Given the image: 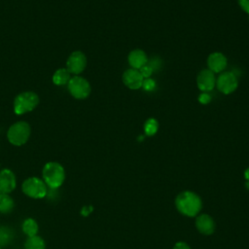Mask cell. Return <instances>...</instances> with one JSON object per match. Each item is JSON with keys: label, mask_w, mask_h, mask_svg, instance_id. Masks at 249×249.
<instances>
[{"label": "cell", "mask_w": 249, "mask_h": 249, "mask_svg": "<svg viewBox=\"0 0 249 249\" xmlns=\"http://www.w3.org/2000/svg\"><path fill=\"white\" fill-rule=\"evenodd\" d=\"M227 58L221 53H212L207 58L208 68L213 73L222 72L227 67Z\"/></svg>", "instance_id": "12"}, {"label": "cell", "mask_w": 249, "mask_h": 249, "mask_svg": "<svg viewBox=\"0 0 249 249\" xmlns=\"http://www.w3.org/2000/svg\"><path fill=\"white\" fill-rule=\"evenodd\" d=\"M196 85L197 88L204 92H208L212 90L216 85L215 75L209 69L201 70L196 78Z\"/></svg>", "instance_id": "9"}, {"label": "cell", "mask_w": 249, "mask_h": 249, "mask_svg": "<svg viewBox=\"0 0 249 249\" xmlns=\"http://www.w3.org/2000/svg\"><path fill=\"white\" fill-rule=\"evenodd\" d=\"M216 86L218 89L224 94H230L233 92L238 86L237 78L231 72H224L218 77Z\"/></svg>", "instance_id": "7"}, {"label": "cell", "mask_w": 249, "mask_h": 249, "mask_svg": "<svg viewBox=\"0 0 249 249\" xmlns=\"http://www.w3.org/2000/svg\"><path fill=\"white\" fill-rule=\"evenodd\" d=\"M22 231L23 232L29 236H34L38 232V224L35 220L28 218L22 224Z\"/></svg>", "instance_id": "17"}, {"label": "cell", "mask_w": 249, "mask_h": 249, "mask_svg": "<svg viewBox=\"0 0 249 249\" xmlns=\"http://www.w3.org/2000/svg\"><path fill=\"white\" fill-rule=\"evenodd\" d=\"M159 128V123L156 119L150 118L144 124V131L147 136H153L157 133Z\"/></svg>", "instance_id": "19"}, {"label": "cell", "mask_w": 249, "mask_h": 249, "mask_svg": "<svg viewBox=\"0 0 249 249\" xmlns=\"http://www.w3.org/2000/svg\"><path fill=\"white\" fill-rule=\"evenodd\" d=\"M92 207H84L82 210V214L83 215H88L89 212H91Z\"/></svg>", "instance_id": "27"}, {"label": "cell", "mask_w": 249, "mask_h": 249, "mask_svg": "<svg viewBox=\"0 0 249 249\" xmlns=\"http://www.w3.org/2000/svg\"><path fill=\"white\" fill-rule=\"evenodd\" d=\"M70 79V72L67 68H59L53 75V83L56 86L67 85Z\"/></svg>", "instance_id": "15"}, {"label": "cell", "mask_w": 249, "mask_h": 249, "mask_svg": "<svg viewBox=\"0 0 249 249\" xmlns=\"http://www.w3.org/2000/svg\"><path fill=\"white\" fill-rule=\"evenodd\" d=\"M147 63L152 67L153 71L159 70V69L160 68V66H161V61H160V58H157V57L153 58L151 61H149V60H148V62H147Z\"/></svg>", "instance_id": "23"}, {"label": "cell", "mask_w": 249, "mask_h": 249, "mask_svg": "<svg viewBox=\"0 0 249 249\" xmlns=\"http://www.w3.org/2000/svg\"><path fill=\"white\" fill-rule=\"evenodd\" d=\"M22 191L27 196L32 198H42L47 196L48 188L43 180L37 177H30L23 182Z\"/></svg>", "instance_id": "5"}, {"label": "cell", "mask_w": 249, "mask_h": 249, "mask_svg": "<svg viewBox=\"0 0 249 249\" xmlns=\"http://www.w3.org/2000/svg\"><path fill=\"white\" fill-rule=\"evenodd\" d=\"M127 60L131 68L139 70L142 66H144L148 62V57H147V54L144 53V51L140 49H136L129 53Z\"/></svg>", "instance_id": "13"}, {"label": "cell", "mask_w": 249, "mask_h": 249, "mask_svg": "<svg viewBox=\"0 0 249 249\" xmlns=\"http://www.w3.org/2000/svg\"><path fill=\"white\" fill-rule=\"evenodd\" d=\"M66 66L67 70L72 74L77 75L82 73L87 66V57L85 53L80 51L73 52L66 61Z\"/></svg>", "instance_id": "8"}, {"label": "cell", "mask_w": 249, "mask_h": 249, "mask_svg": "<svg viewBox=\"0 0 249 249\" xmlns=\"http://www.w3.org/2000/svg\"><path fill=\"white\" fill-rule=\"evenodd\" d=\"M39 103V97L35 92L23 91L16 96L14 100V112L22 115L34 110Z\"/></svg>", "instance_id": "3"}, {"label": "cell", "mask_w": 249, "mask_h": 249, "mask_svg": "<svg viewBox=\"0 0 249 249\" xmlns=\"http://www.w3.org/2000/svg\"><path fill=\"white\" fill-rule=\"evenodd\" d=\"M238 4L244 12L249 14V0H238Z\"/></svg>", "instance_id": "25"}, {"label": "cell", "mask_w": 249, "mask_h": 249, "mask_svg": "<svg viewBox=\"0 0 249 249\" xmlns=\"http://www.w3.org/2000/svg\"><path fill=\"white\" fill-rule=\"evenodd\" d=\"M43 178L48 187L52 189H57L64 182V168L58 162L50 161L46 163L43 168Z\"/></svg>", "instance_id": "2"}, {"label": "cell", "mask_w": 249, "mask_h": 249, "mask_svg": "<svg viewBox=\"0 0 249 249\" xmlns=\"http://www.w3.org/2000/svg\"><path fill=\"white\" fill-rule=\"evenodd\" d=\"M244 175H245V178H246V180L249 182V168H247V169L245 170V173H244Z\"/></svg>", "instance_id": "28"}, {"label": "cell", "mask_w": 249, "mask_h": 249, "mask_svg": "<svg viewBox=\"0 0 249 249\" xmlns=\"http://www.w3.org/2000/svg\"><path fill=\"white\" fill-rule=\"evenodd\" d=\"M13 240V231L7 227L0 229V246H6Z\"/></svg>", "instance_id": "20"}, {"label": "cell", "mask_w": 249, "mask_h": 249, "mask_svg": "<svg viewBox=\"0 0 249 249\" xmlns=\"http://www.w3.org/2000/svg\"><path fill=\"white\" fill-rule=\"evenodd\" d=\"M142 88L147 90V91H151L153 89H156V81L153 80V79H150V78H147L143 81V84H142Z\"/></svg>", "instance_id": "21"}, {"label": "cell", "mask_w": 249, "mask_h": 249, "mask_svg": "<svg viewBox=\"0 0 249 249\" xmlns=\"http://www.w3.org/2000/svg\"><path fill=\"white\" fill-rule=\"evenodd\" d=\"M67 89L70 94L76 99H85L90 93L89 83L80 76L72 77L67 84Z\"/></svg>", "instance_id": "6"}, {"label": "cell", "mask_w": 249, "mask_h": 249, "mask_svg": "<svg viewBox=\"0 0 249 249\" xmlns=\"http://www.w3.org/2000/svg\"><path fill=\"white\" fill-rule=\"evenodd\" d=\"M14 208V200L8 194L0 193V212L9 213Z\"/></svg>", "instance_id": "16"}, {"label": "cell", "mask_w": 249, "mask_h": 249, "mask_svg": "<svg viewBox=\"0 0 249 249\" xmlns=\"http://www.w3.org/2000/svg\"><path fill=\"white\" fill-rule=\"evenodd\" d=\"M139 72L141 73V75H142V77H143L144 79H147V78H150V76L152 75L153 69H152V67H151L148 63H146L144 66H142V67L139 69Z\"/></svg>", "instance_id": "22"}, {"label": "cell", "mask_w": 249, "mask_h": 249, "mask_svg": "<svg viewBox=\"0 0 249 249\" xmlns=\"http://www.w3.org/2000/svg\"><path fill=\"white\" fill-rule=\"evenodd\" d=\"M25 249H45V241L38 235L29 236L24 244Z\"/></svg>", "instance_id": "18"}, {"label": "cell", "mask_w": 249, "mask_h": 249, "mask_svg": "<svg viewBox=\"0 0 249 249\" xmlns=\"http://www.w3.org/2000/svg\"><path fill=\"white\" fill-rule=\"evenodd\" d=\"M16 176L10 169L0 171V193L9 194L16 188Z\"/></svg>", "instance_id": "11"}, {"label": "cell", "mask_w": 249, "mask_h": 249, "mask_svg": "<svg viewBox=\"0 0 249 249\" xmlns=\"http://www.w3.org/2000/svg\"><path fill=\"white\" fill-rule=\"evenodd\" d=\"M176 206L181 213L187 216H195L201 208V201L195 193L184 192L177 196Z\"/></svg>", "instance_id": "1"}, {"label": "cell", "mask_w": 249, "mask_h": 249, "mask_svg": "<svg viewBox=\"0 0 249 249\" xmlns=\"http://www.w3.org/2000/svg\"><path fill=\"white\" fill-rule=\"evenodd\" d=\"M174 249H190V247L184 242H178L175 244Z\"/></svg>", "instance_id": "26"}, {"label": "cell", "mask_w": 249, "mask_h": 249, "mask_svg": "<svg viewBox=\"0 0 249 249\" xmlns=\"http://www.w3.org/2000/svg\"><path fill=\"white\" fill-rule=\"evenodd\" d=\"M0 249H1V248H0Z\"/></svg>", "instance_id": "29"}, {"label": "cell", "mask_w": 249, "mask_h": 249, "mask_svg": "<svg viewBox=\"0 0 249 249\" xmlns=\"http://www.w3.org/2000/svg\"><path fill=\"white\" fill-rule=\"evenodd\" d=\"M143 81L144 78L137 69L129 68L123 74V82L130 89H138L142 88Z\"/></svg>", "instance_id": "10"}, {"label": "cell", "mask_w": 249, "mask_h": 249, "mask_svg": "<svg viewBox=\"0 0 249 249\" xmlns=\"http://www.w3.org/2000/svg\"><path fill=\"white\" fill-rule=\"evenodd\" d=\"M210 100H211V96H210V94L208 92H204L203 91L198 96V101L200 103H202V104H208L210 102Z\"/></svg>", "instance_id": "24"}, {"label": "cell", "mask_w": 249, "mask_h": 249, "mask_svg": "<svg viewBox=\"0 0 249 249\" xmlns=\"http://www.w3.org/2000/svg\"><path fill=\"white\" fill-rule=\"evenodd\" d=\"M30 126L25 122H18L10 126L7 132L8 140L15 146H21L26 143L30 136Z\"/></svg>", "instance_id": "4"}, {"label": "cell", "mask_w": 249, "mask_h": 249, "mask_svg": "<svg viewBox=\"0 0 249 249\" xmlns=\"http://www.w3.org/2000/svg\"><path fill=\"white\" fill-rule=\"evenodd\" d=\"M197 230L203 234H211L214 231L215 225L212 218L208 215H200L196 220Z\"/></svg>", "instance_id": "14"}]
</instances>
